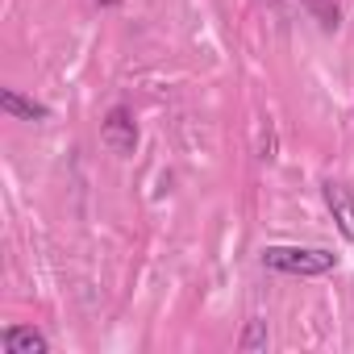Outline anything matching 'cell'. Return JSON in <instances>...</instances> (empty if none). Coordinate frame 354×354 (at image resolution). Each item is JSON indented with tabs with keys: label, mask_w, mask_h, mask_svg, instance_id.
Returning <instances> with one entry per match:
<instances>
[{
	"label": "cell",
	"mask_w": 354,
	"mask_h": 354,
	"mask_svg": "<svg viewBox=\"0 0 354 354\" xmlns=\"http://www.w3.org/2000/svg\"><path fill=\"white\" fill-rule=\"evenodd\" d=\"M263 267L279 271V275L317 279V275H329L337 267V254H329L321 246H267L263 250Z\"/></svg>",
	"instance_id": "6da1fadb"
},
{
	"label": "cell",
	"mask_w": 354,
	"mask_h": 354,
	"mask_svg": "<svg viewBox=\"0 0 354 354\" xmlns=\"http://www.w3.org/2000/svg\"><path fill=\"white\" fill-rule=\"evenodd\" d=\"M100 142H104V150L109 154H117V158H129L133 150H138V121H133V113L129 109H109L104 113V121H100Z\"/></svg>",
	"instance_id": "7a4b0ae2"
},
{
	"label": "cell",
	"mask_w": 354,
	"mask_h": 354,
	"mask_svg": "<svg viewBox=\"0 0 354 354\" xmlns=\"http://www.w3.org/2000/svg\"><path fill=\"white\" fill-rule=\"evenodd\" d=\"M325 205H329V213H333L337 234H342L346 242H354V196H350V188L329 180V184H325Z\"/></svg>",
	"instance_id": "3957f363"
},
{
	"label": "cell",
	"mask_w": 354,
	"mask_h": 354,
	"mask_svg": "<svg viewBox=\"0 0 354 354\" xmlns=\"http://www.w3.org/2000/svg\"><path fill=\"white\" fill-rule=\"evenodd\" d=\"M0 342H5L9 354H46L50 350V337L34 325H9L5 333H0Z\"/></svg>",
	"instance_id": "277c9868"
},
{
	"label": "cell",
	"mask_w": 354,
	"mask_h": 354,
	"mask_svg": "<svg viewBox=\"0 0 354 354\" xmlns=\"http://www.w3.org/2000/svg\"><path fill=\"white\" fill-rule=\"evenodd\" d=\"M0 109H5L9 117H21V121H46V117H50V109H46V104L26 100L17 88H5V92H0Z\"/></svg>",
	"instance_id": "5b68a950"
},
{
	"label": "cell",
	"mask_w": 354,
	"mask_h": 354,
	"mask_svg": "<svg viewBox=\"0 0 354 354\" xmlns=\"http://www.w3.org/2000/svg\"><path fill=\"white\" fill-rule=\"evenodd\" d=\"M300 5L313 13V21L325 30V34H333L337 30V21H342V13H337V5H333V0H300Z\"/></svg>",
	"instance_id": "8992f818"
},
{
	"label": "cell",
	"mask_w": 354,
	"mask_h": 354,
	"mask_svg": "<svg viewBox=\"0 0 354 354\" xmlns=\"http://www.w3.org/2000/svg\"><path fill=\"white\" fill-rule=\"evenodd\" d=\"M267 321H246V333L238 337V350H246V354H254V350H267Z\"/></svg>",
	"instance_id": "52a82bcc"
},
{
	"label": "cell",
	"mask_w": 354,
	"mask_h": 354,
	"mask_svg": "<svg viewBox=\"0 0 354 354\" xmlns=\"http://www.w3.org/2000/svg\"><path fill=\"white\" fill-rule=\"evenodd\" d=\"M96 5H100V9H117V5H121V0H96Z\"/></svg>",
	"instance_id": "ba28073f"
}]
</instances>
